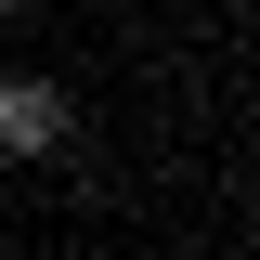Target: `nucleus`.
Returning <instances> with one entry per match:
<instances>
[{"instance_id": "f257e3e1", "label": "nucleus", "mask_w": 260, "mask_h": 260, "mask_svg": "<svg viewBox=\"0 0 260 260\" xmlns=\"http://www.w3.org/2000/svg\"><path fill=\"white\" fill-rule=\"evenodd\" d=\"M65 143H78V104H65V78L13 65V78H0V156H65Z\"/></svg>"}]
</instances>
